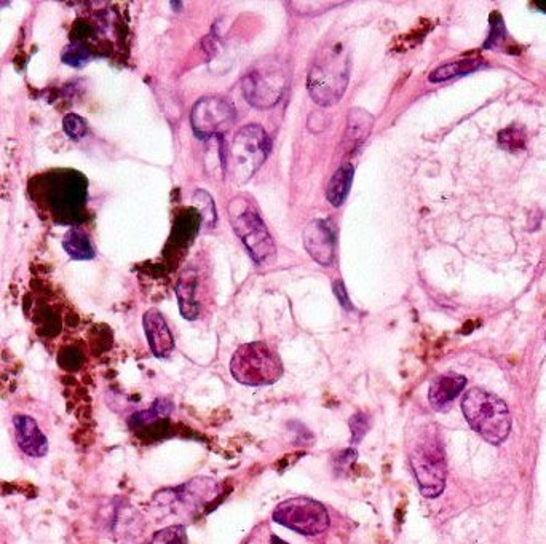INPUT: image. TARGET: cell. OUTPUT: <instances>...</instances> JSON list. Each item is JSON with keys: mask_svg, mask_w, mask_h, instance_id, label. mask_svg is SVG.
<instances>
[{"mask_svg": "<svg viewBox=\"0 0 546 544\" xmlns=\"http://www.w3.org/2000/svg\"><path fill=\"white\" fill-rule=\"evenodd\" d=\"M270 544H288L286 541L281 540V538H278L277 535H272L270 537Z\"/></svg>", "mask_w": 546, "mask_h": 544, "instance_id": "obj_29", "label": "cell"}, {"mask_svg": "<svg viewBox=\"0 0 546 544\" xmlns=\"http://www.w3.org/2000/svg\"><path fill=\"white\" fill-rule=\"evenodd\" d=\"M534 7L537 8V10H540V12L545 13L546 15V0H542V2H535Z\"/></svg>", "mask_w": 546, "mask_h": 544, "instance_id": "obj_28", "label": "cell"}, {"mask_svg": "<svg viewBox=\"0 0 546 544\" xmlns=\"http://www.w3.org/2000/svg\"><path fill=\"white\" fill-rule=\"evenodd\" d=\"M143 326L152 355L160 359L168 358L175 350V339L162 313L155 308L144 313Z\"/></svg>", "mask_w": 546, "mask_h": 544, "instance_id": "obj_12", "label": "cell"}, {"mask_svg": "<svg viewBox=\"0 0 546 544\" xmlns=\"http://www.w3.org/2000/svg\"><path fill=\"white\" fill-rule=\"evenodd\" d=\"M273 521L286 529L315 537L328 530L329 514L320 501L307 497H294L283 501L273 511Z\"/></svg>", "mask_w": 546, "mask_h": 544, "instance_id": "obj_7", "label": "cell"}, {"mask_svg": "<svg viewBox=\"0 0 546 544\" xmlns=\"http://www.w3.org/2000/svg\"><path fill=\"white\" fill-rule=\"evenodd\" d=\"M64 133L74 141L84 138L87 135V123L77 114H68L63 120Z\"/></svg>", "mask_w": 546, "mask_h": 544, "instance_id": "obj_22", "label": "cell"}, {"mask_svg": "<svg viewBox=\"0 0 546 544\" xmlns=\"http://www.w3.org/2000/svg\"><path fill=\"white\" fill-rule=\"evenodd\" d=\"M90 60V53L85 48L74 47L72 50H66L63 55V61L69 66H84L87 61Z\"/></svg>", "mask_w": 546, "mask_h": 544, "instance_id": "obj_26", "label": "cell"}, {"mask_svg": "<svg viewBox=\"0 0 546 544\" xmlns=\"http://www.w3.org/2000/svg\"><path fill=\"white\" fill-rule=\"evenodd\" d=\"M229 219L235 233L254 261L264 264L275 256L277 253L275 241L253 203L248 202L246 198H234L229 203Z\"/></svg>", "mask_w": 546, "mask_h": 544, "instance_id": "obj_5", "label": "cell"}, {"mask_svg": "<svg viewBox=\"0 0 546 544\" xmlns=\"http://www.w3.org/2000/svg\"><path fill=\"white\" fill-rule=\"evenodd\" d=\"M489 23H491V32H489V37H487L483 45L486 50L500 47L507 40V28H505V21H503L499 12L491 13Z\"/></svg>", "mask_w": 546, "mask_h": 544, "instance_id": "obj_20", "label": "cell"}, {"mask_svg": "<svg viewBox=\"0 0 546 544\" xmlns=\"http://www.w3.org/2000/svg\"><path fill=\"white\" fill-rule=\"evenodd\" d=\"M409 455L422 495L427 498L440 497L446 485V457L438 431L427 428L420 434Z\"/></svg>", "mask_w": 546, "mask_h": 544, "instance_id": "obj_4", "label": "cell"}, {"mask_svg": "<svg viewBox=\"0 0 546 544\" xmlns=\"http://www.w3.org/2000/svg\"><path fill=\"white\" fill-rule=\"evenodd\" d=\"M195 286H197L195 276L181 278L178 286H176V294H178L179 300V310H181V315L189 321L195 320L198 313H200L197 300H195Z\"/></svg>", "mask_w": 546, "mask_h": 544, "instance_id": "obj_18", "label": "cell"}, {"mask_svg": "<svg viewBox=\"0 0 546 544\" xmlns=\"http://www.w3.org/2000/svg\"><path fill=\"white\" fill-rule=\"evenodd\" d=\"M230 374L246 387H267L281 379L283 363L267 343H245L232 356Z\"/></svg>", "mask_w": 546, "mask_h": 544, "instance_id": "obj_3", "label": "cell"}, {"mask_svg": "<svg viewBox=\"0 0 546 544\" xmlns=\"http://www.w3.org/2000/svg\"><path fill=\"white\" fill-rule=\"evenodd\" d=\"M237 112L229 99L221 96H205L198 99L192 109L190 122L198 138H218L222 131L234 125Z\"/></svg>", "mask_w": 546, "mask_h": 544, "instance_id": "obj_8", "label": "cell"}, {"mask_svg": "<svg viewBox=\"0 0 546 544\" xmlns=\"http://www.w3.org/2000/svg\"><path fill=\"white\" fill-rule=\"evenodd\" d=\"M334 292H336V297L341 302L342 307L345 310H352V302H350L349 296H347V291H345V286L342 281H336L334 283Z\"/></svg>", "mask_w": 546, "mask_h": 544, "instance_id": "obj_27", "label": "cell"}, {"mask_svg": "<svg viewBox=\"0 0 546 544\" xmlns=\"http://www.w3.org/2000/svg\"><path fill=\"white\" fill-rule=\"evenodd\" d=\"M272 149V141L259 125L243 127L235 135L230 147V174L237 184H245L266 162Z\"/></svg>", "mask_w": 546, "mask_h": 544, "instance_id": "obj_6", "label": "cell"}, {"mask_svg": "<svg viewBox=\"0 0 546 544\" xmlns=\"http://www.w3.org/2000/svg\"><path fill=\"white\" fill-rule=\"evenodd\" d=\"M13 433L15 441L24 455L32 458H42L48 454V439L39 423L31 415L18 414L13 417Z\"/></svg>", "mask_w": 546, "mask_h": 544, "instance_id": "obj_11", "label": "cell"}, {"mask_svg": "<svg viewBox=\"0 0 546 544\" xmlns=\"http://www.w3.org/2000/svg\"><path fill=\"white\" fill-rule=\"evenodd\" d=\"M350 430H352V442L358 444L369 430V417L366 414L353 415L350 418Z\"/></svg>", "mask_w": 546, "mask_h": 544, "instance_id": "obj_25", "label": "cell"}, {"mask_svg": "<svg viewBox=\"0 0 546 544\" xmlns=\"http://www.w3.org/2000/svg\"><path fill=\"white\" fill-rule=\"evenodd\" d=\"M151 544H187L186 529L182 525H175L170 529L155 533Z\"/></svg>", "mask_w": 546, "mask_h": 544, "instance_id": "obj_21", "label": "cell"}, {"mask_svg": "<svg viewBox=\"0 0 546 544\" xmlns=\"http://www.w3.org/2000/svg\"><path fill=\"white\" fill-rule=\"evenodd\" d=\"M63 248L72 259L77 261H87L95 257V248L91 245L87 233L82 230H69L63 240Z\"/></svg>", "mask_w": 546, "mask_h": 544, "instance_id": "obj_16", "label": "cell"}, {"mask_svg": "<svg viewBox=\"0 0 546 544\" xmlns=\"http://www.w3.org/2000/svg\"><path fill=\"white\" fill-rule=\"evenodd\" d=\"M465 385H467V379L454 372L436 377L428 391V399L433 409L440 412L448 410L455 399L459 398L460 393L465 390Z\"/></svg>", "mask_w": 546, "mask_h": 544, "instance_id": "obj_13", "label": "cell"}, {"mask_svg": "<svg viewBox=\"0 0 546 544\" xmlns=\"http://www.w3.org/2000/svg\"><path fill=\"white\" fill-rule=\"evenodd\" d=\"M304 246L313 261L329 265L336 253V235L333 227L325 219H315L304 230Z\"/></svg>", "mask_w": 546, "mask_h": 544, "instance_id": "obj_10", "label": "cell"}, {"mask_svg": "<svg viewBox=\"0 0 546 544\" xmlns=\"http://www.w3.org/2000/svg\"><path fill=\"white\" fill-rule=\"evenodd\" d=\"M497 141H499V146L503 150H507V152H519V150L526 149V131H524V128L511 125V127L500 131Z\"/></svg>", "mask_w": 546, "mask_h": 544, "instance_id": "obj_19", "label": "cell"}, {"mask_svg": "<svg viewBox=\"0 0 546 544\" xmlns=\"http://www.w3.org/2000/svg\"><path fill=\"white\" fill-rule=\"evenodd\" d=\"M353 174H355V168L350 163H345V165H342L334 173L333 178L329 181L326 197H328V202L334 208L344 205L345 200H347L350 187H352Z\"/></svg>", "mask_w": 546, "mask_h": 544, "instance_id": "obj_15", "label": "cell"}, {"mask_svg": "<svg viewBox=\"0 0 546 544\" xmlns=\"http://www.w3.org/2000/svg\"><path fill=\"white\" fill-rule=\"evenodd\" d=\"M463 415L471 428L489 444L499 446L511 431V414L499 396L481 388L468 391L462 403Z\"/></svg>", "mask_w": 546, "mask_h": 544, "instance_id": "obj_1", "label": "cell"}, {"mask_svg": "<svg viewBox=\"0 0 546 544\" xmlns=\"http://www.w3.org/2000/svg\"><path fill=\"white\" fill-rule=\"evenodd\" d=\"M194 205L197 206L198 209H200V213H202V219L203 224L206 225V227H211V225L216 222V211H214V203L213 200H208V203H203V190H198L197 194H195L194 197Z\"/></svg>", "mask_w": 546, "mask_h": 544, "instance_id": "obj_24", "label": "cell"}, {"mask_svg": "<svg viewBox=\"0 0 546 544\" xmlns=\"http://www.w3.org/2000/svg\"><path fill=\"white\" fill-rule=\"evenodd\" d=\"M349 53L342 45L326 48L313 61L307 79V88L315 103L320 106L336 104L344 96L349 83Z\"/></svg>", "mask_w": 546, "mask_h": 544, "instance_id": "obj_2", "label": "cell"}, {"mask_svg": "<svg viewBox=\"0 0 546 544\" xmlns=\"http://www.w3.org/2000/svg\"><path fill=\"white\" fill-rule=\"evenodd\" d=\"M484 63L478 58H468V60L454 61V63L444 64L441 68H436L435 71L430 74L428 80L432 83L446 82V80L454 79L459 75L471 74V72L478 71L483 68Z\"/></svg>", "mask_w": 546, "mask_h": 544, "instance_id": "obj_17", "label": "cell"}, {"mask_svg": "<svg viewBox=\"0 0 546 544\" xmlns=\"http://www.w3.org/2000/svg\"><path fill=\"white\" fill-rule=\"evenodd\" d=\"M58 363L66 371H77L84 363V355L77 348H66V350L61 351Z\"/></svg>", "mask_w": 546, "mask_h": 544, "instance_id": "obj_23", "label": "cell"}, {"mask_svg": "<svg viewBox=\"0 0 546 544\" xmlns=\"http://www.w3.org/2000/svg\"><path fill=\"white\" fill-rule=\"evenodd\" d=\"M246 101L258 109H270L285 93L286 77L278 68L256 69L242 83Z\"/></svg>", "mask_w": 546, "mask_h": 544, "instance_id": "obj_9", "label": "cell"}, {"mask_svg": "<svg viewBox=\"0 0 546 544\" xmlns=\"http://www.w3.org/2000/svg\"><path fill=\"white\" fill-rule=\"evenodd\" d=\"M374 119L369 112L363 109H352L349 112V122H347V130H345L344 139H342V149L345 154L352 155L357 152L363 142L368 139L371 133Z\"/></svg>", "mask_w": 546, "mask_h": 544, "instance_id": "obj_14", "label": "cell"}]
</instances>
